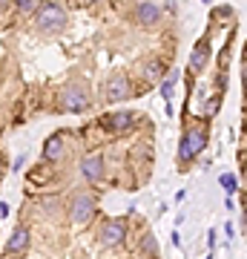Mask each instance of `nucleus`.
Masks as SVG:
<instances>
[{"mask_svg":"<svg viewBox=\"0 0 247 259\" xmlns=\"http://www.w3.org/2000/svg\"><path fill=\"white\" fill-rule=\"evenodd\" d=\"M204 147H207V130H202V127H190V130H184L181 144H178V161H181V164L192 161V158L199 156V153H202Z\"/></svg>","mask_w":247,"mask_h":259,"instance_id":"obj_1","label":"nucleus"},{"mask_svg":"<svg viewBox=\"0 0 247 259\" xmlns=\"http://www.w3.org/2000/svg\"><path fill=\"white\" fill-rule=\"evenodd\" d=\"M35 18H37V26L46 29V32H49V29L66 26V9L61 3H43V6H37Z\"/></svg>","mask_w":247,"mask_h":259,"instance_id":"obj_2","label":"nucleus"},{"mask_svg":"<svg viewBox=\"0 0 247 259\" xmlns=\"http://www.w3.org/2000/svg\"><path fill=\"white\" fill-rule=\"evenodd\" d=\"M98 202H95V196L92 193H75L72 202H69V219L75 225H83L92 219V213H95Z\"/></svg>","mask_w":247,"mask_h":259,"instance_id":"obj_3","label":"nucleus"},{"mask_svg":"<svg viewBox=\"0 0 247 259\" xmlns=\"http://www.w3.org/2000/svg\"><path fill=\"white\" fill-rule=\"evenodd\" d=\"M124 236H127V225L121 222V219H107V222L101 225V231H98V239H101L107 248L121 245V242H124Z\"/></svg>","mask_w":247,"mask_h":259,"instance_id":"obj_4","label":"nucleus"},{"mask_svg":"<svg viewBox=\"0 0 247 259\" xmlns=\"http://www.w3.org/2000/svg\"><path fill=\"white\" fill-rule=\"evenodd\" d=\"M61 107L69 112H81L86 110V90L78 87V83H69L64 93H61Z\"/></svg>","mask_w":247,"mask_h":259,"instance_id":"obj_5","label":"nucleus"},{"mask_svg":"<svg viewBox=\"0 0 247 259\" xmlns=\"http://www.w3.org/2000/svg\"><path fill=\"white\" fill-rule=\"evenodd\" d=\"M132 95V87H129V78L124 72H115L107 78V98L110 101H124Z\"/></svg>","mask_w":247,"mask_h":259,"instance_id":"obj_6","label":"nucleus"},{"mask_svg":"<svg viewBox=\"0 0 247 259\" xmlns=\"http://www.w3.org/2000/svg\"><path fill=\"white\" fill-rule=\"evenodd\" d=\"M207 58H210V40L202 37L190 52V72H202L204 66H207Z\"/></svg>","mask_w":247,"mask_h":259,"instance_id":"obj_7","label":"nucleus"},{"mask_svg":"<svg viewBox=\"0 0 247 259\" xmlns=\"http://www.w3.org/2000/svg\"><path fill=\"white\" fill-rule=\"evenodd\" d=\"M81 170H83V176L89 179V182H101V179H104V156H101V153L86 156V158H83V164H81Z\"/></svg>","mask_w":247,"mask_h":259,"instance_id":"obj_8","label":"nucleus"},{"mask_svg":"<svg viewBox=\"0 0 247 259\" xmlns=\"http://www.w3.org/2000/svg\"><path fill=\"white\" fill-rule=\"evenodd\" d=\"M135 18L141 20L144 26H156L158 20H161V6H158V3H138Z\"/></svg>","mask_w":247,"mask_h":259,"instance_id":"obj_9","label":"nucleus"},{"mask_svg":"<svg viewBox=\"0 0 247 259\" xmlns=\"http://www.w3.org/2000/svg\"><path fill=\"white\" fill-rule=\"evenodd\" d=\"M23 250H29V231L26 228H15L9 242H6V253H23Z\"/></svg>","mask_w":247,"mask_h":259,"instance_id":"obj_10","label":"nucleus"},{"mask_svg":"<svg viewBox=\"0 0 247 259\" xmlns=\"http://www.w3.org/2000/svg\"><path fill=\"white\" fill-rule=\"evenodd\" d=\"M132 112H112V115H107V118L101 121L104 127H110V130H115V133H124V130H129L132 127Z\"/></svg>","mask_w":247,"mask_h":259,"instance_id":"obj_11","label":"nucleus"},{"mask_svg":"<svg viewBox=\"0 0 247 259\" xmlns=\"http://www.w3.org/2000/svg\"><path fill=\"white\" fill-rule=\"evenodd\" d=\"M64 156V133L61 136H52V139L46 141V147H43V158H61Z\"/></svg>","mask_w":247,"mask_h":259,"instance_id":"obj_12","label":"nucleus"},{"mask_svg":"<svg viewBox=\"0 0 247 259\" xmlns=\"http://www.w3.org/2000/svg\"><path fill=\"white\" fill-rule=\"evenodd\" d=\"M141 250H144L146 256H158V242H156L153 233H144V236H141Z\"/></svg>","mask_w":247,"mask_h":259,"instance_id":"obj_13","label":"nucleus"},{"mask_svg":"<svg viewBox=\"0 0 247 259\" xmlns=\"http://www.w3.org/2000/svg\"><path fill=\"white\" fill-rule=\"evenodd\" d=\"M161 72H164V64H161V61H150V64L144 66L146 81H158V78H161Z\"/></svg>","mask_w":247,"mask_h":259,"instance_id":"obj_14","label":"nucleus"},{"mask_svg":"<svg viewBox=\"0 0 247 259\" xmlns=\"http://www.w3.org/2000/svg\"><path fill=\"white\" fill-rule=\"evenodd\" d=\"M219 182H221V187H224L227 193H236V190H238V179L233 176V173H224V176H221Z\"/></svg>","mask_w":247,"mask_h":259,"instance_id":"obj_15","label":"nucleus"},{"mask_svg":"<svg viewBox=\"0 0 247 259\" xmlns=\"http://www.w3.org/2000/svg\"><path fill=\"white\" fill-rule=\"evenodd\" d=\"M18 12H20V15H35L37 3H35V0H18Z\"/></svg>","mask_w":247,"mask_h":259,"instance_id":"obj_16","label":"nucleus"},{"mask_svg":"<svg viewBox=\"0 0 247 259\" xmlns=\"http://www.w3.org/2000/svg\"><path fill=\"white\" fill-rule=\"evenodd\" d=\"M40 204H43V210H46V213H52V210L58 207V199H49V196H46V199H43Z\"/></svg>","mask_w":247,"mask_h":259,"instance_id":"obj_17","label":"nucleus"},{"mask_svg":"<svg viewBox=\"0 0 247 259\" xmlns=\"http://www.w3.org/2000/svg\"><path fill=\"white\" fill-rule=\"evenodd\" d=\"M230 61V47H224V52H221V66H227Z\"/></svg>","mask_w":247,"mask_h":259,"instance_id":"obj_18","label":"nucleus"},{"mask_svg":"<svg viewBox=\"0 0 247 259\" xmlns=\"http://www.w3.org/2000/svg\"><path fill=\"white\" fill-rule=\"evenodd\" d=\"M207 245H210V248H216V231H210V236H207Z\"/></svg>","mask_w":247,"mask_h":259,"instance_id":"obj_19","label":"nucleus"},{"mask_svg":"<svg viewBox=\"0 0 247 259\" xmlns=\"http://www.w3.org/2000/svg\"><path fill=\"white\" fill-rule=\"evenodd\" d=\"M0 216H9V204L6 202H0Z\"/></svg>","mask_w":247,"mask_h":259,"instance_id":"obj_20","label":"nucleus"}]
</instances>
